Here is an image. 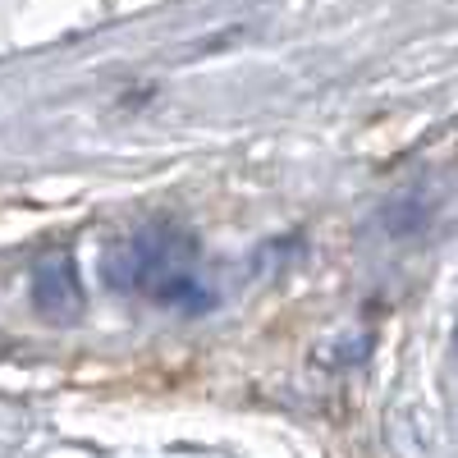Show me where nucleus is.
<instances>
[{"mask_svg":"<svg viewBox=\"0 0 458 458\" xmlns=\"http://www.w3.org/2000/svg\"><path fill=\"white\" fill-rule=\"evenodd\" d=\"M106 284L188 317L216 308V293L202 280L198 239L174 220H147L124 243H114L106 252Z\"/></svg>","mask_w":458,"mask_h":458,"instance_id":"1","label":"nucleus"},{"mask_svg":"<svg viewBox=\"0 0 458 458\" xmlns=\"http://www.w3.org/2000/svg\"><path fill=\"white\" fill-rule=\"evenodd\" d=\"M454 353H458V326H454Z\"/></svg>","mask_w":458,"mask_h":458,"instance_id":"3","label":"nucleus"},{"mask_svg":"<svg viewBox=\"0 0 458 458\" xmlns=\"http://www.w3.org/2000/svg\"><path fill=\"white\" fill-rule=\"evenodd\" d=\"M32 308L51 326H73L83 317L88 298H83V280H79V261H73L64 248H51V252L37 257V266H32Z\"/></svg>","mask_w":458,"mask_h":458,"instance_id":"2","label":"nucleus"}]
</instances>
